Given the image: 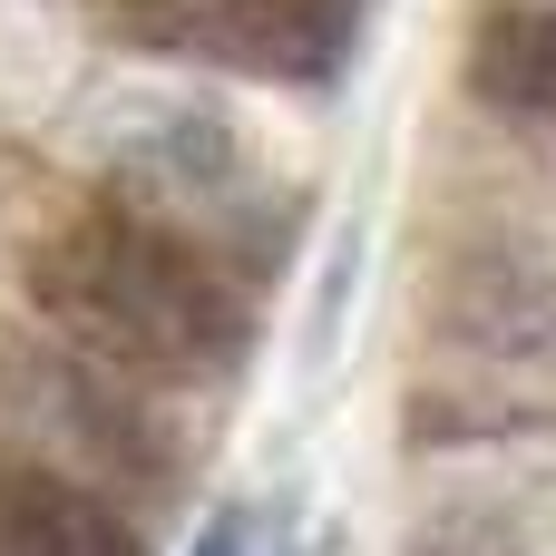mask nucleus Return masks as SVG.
Listing matches in <instances>:
<instances>
[{"label": "nucleus", "mask_w": 556, "mask_h": 556, "mask_svg": "<svg viewBox=\"0 0 556 556\" xmlns=\"http://www.w3.org/2000/svg\"><path fill=\"white\" fill-rule=\"evenodd\" d=\"M29 293L39 313L117 362V371H156V381H195V371H235L254 342V303L244 283L186 244L176 225H156L147 205H88L68 215L39 254H29Z\"/></svg>", "instance_id": "1"}, {"label": "nucleus", "mask_w": 556, "mask_h": 556, "mask_svg": "<svg viewBox=\"0 0 556 556\" xmlns=\"http://www.w3.org/2000/svg\"><path fill=\"white\" fill-rule=\"evenodd\" d=\"M0 556H147V547L98 489L59 479L39 459H0Z\"/></svg>", "instance_id": "2"}, {"label": "nucleus", "mask_w": 556, "mask_h": 556, "mask_svg": "<svg viewBox=\"0 0 556 556\" xmlns=\"http://www.w3.org/2000/svg\"><path fill=\"white\" fill-rule=\"evenodd\" d=\"M469 88H479L489 108H508V117H547L556 127V0L479 20V39H469Z\"/></svg>", "instance_id": "3"}, {"label": "nucleus", "mask_w": 556, "mask_h": 556, "mask_svg": "<svg viewBox=\"0 0 556 556\" xmlns=\"http://www.w3.org/2000/svg\"><path fill=\"white\" fill-rule=\"evenodd\" d=\"M450 323L479 342V352H498V362H518V352H547L556 342V303L547 283L528 274V264H459L450 274Z\"/></svg>", "instance_id": "4"}, {"label": "nucleus", "mask_w": 556, "mask_h": 556, "mask_svg": "<svg viewBox=\"0 0 556 556\" xmlns=\"http://www.w3.org/2000/svg\"><path fill=\"white\" fill-rule=\"evenodd\" d=\"M410 556H528V547H518V528H498V518H450V528H430Z\"/></svg>", "instance_id": "5"}, {"label": "nucleus", "mask_w": 556, "mask_h": 556, "mask_svg": "<svg viewBox=\"0 0 556 556\" xmlns=\"http://www.w3.org/2000/svg\"><path fill=\"white\" fill-rule=\"evenodd\" d=\"M195 556H244V518H235V508H225V518H215V528H205V547Z\"/></svg>", "instance_id": "6"}, {"label": "nucleus", "mask_w": 556, "mask_h": 556, "mask_svg": "<svg viewBox=\"0 0 556 556\" xmlns=\"http://www.w3.org/2000/svg\"><path fill=\"white\" fill-rule=\"evenodd\" d=\"M303 10H323V20H342V0H303Z\"/></svg>", "instance_id": "7"}]
</instances>
